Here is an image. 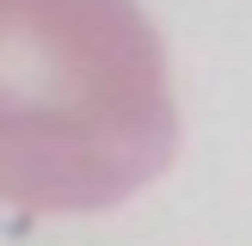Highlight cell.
Returning a JSON list of instances; mask_svg holds the SVG:
<instances>
[{
    "mask_svg": "<svg viewBox=\"0 0 252 246\" xmlns=\"http://www.w3.org/2000/svg\"><path fill=\"white\" fill-rule=\"evenodd\" d=\"M179 154L160 31L135 0H0V203L93 215Z\"/></svg>",
    "mask_w": 252,
    "mask_h": 246,
    "instance_id": "6da1fadb",
    "label": "cell"
}]
</instances>
